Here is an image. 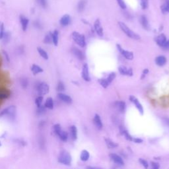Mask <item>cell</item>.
<instances>
[{
    "mask_svg": "<svg viewBox=\"0 0 169 169\" xmlns=\"http://www.w3.org/2000/svg\"><path fill=\"white\" fill-rule=\"evenodd\" d=\"M118 25L120 27L121 30L126 34L128 37L131 38V39H134V40H139L140 39V36L134 32L133 31L131 30L129 27L122 22H119Z\"/></svg>",
    "mask_w": 169,
    "mask_h": 169,
    "instance_id": "obj_1",
    "label": "cell"
},
{
    "mask_svg": "<svg viewBox=\"0 0 169 169\" xmlns=\"http://www.w3.org/2000/svg\"><path fill=\"white\" fill-rule=\"evenodd\" d=\"M58 162L65 165H70L72 162V157L68 152L63 151L58 157Z\"/></svg>",
    "mask_w": 169,
    "mask_h": 169,
    "instance_id": "obj_2",
    "label": "cell"
},
{
    "mask_svg": "<svg viewBox=\"0 0 169 169\" xmlns=\"http://www.w3.org/2000/svg\"><path fill=\"white\" fill-rule=\"evenodd\" d=\"M72 39L75 41V42L78 45L81 47H85L86 45V42H85V36L80 34L78 32H73L72 35Z\"/></svg>",
    "mask_w": 169,
    "mask_h": 169,
    "instance_id": "obj_3",
    "label": "cell"
},
{
    "mask_svg": "<svg viewBox=\"0 0 169 169\" xmlns=\"http://www.w3.org/2000/svg\"><path fill=\"white\" fill-rule=\"evenodd\" d=\"M16 114V107L15 106H10L0 112V116H7L9 118H14Z\"/></svg>",
    "mask_w": 169,
    "mask_h": 169,
    "instance_id": "obj_4",
    "label": "cell"
},
{
    "mask_svg": "<svg viewBox=\"0 0 169 169\" xmlns=\"http://www.w3.org/2000/svg\"><path fill=\"white\" fill-rule=\"evenodd\" d=\"M37 92L40 96H44L48 93L49 91H50V87L49 85L45 83V82H42L37 85L36 87Z\"/></svg>",
    "mask_w": 169,
    "mask_h": 169,
    "instance_id": "obj_5",
    "label": "cell"
},
{
    "mask_svg": "<svg viewBox=\"0 0 169 169\" xmlns=\"http://www.w3.org/2000/svg\"><path fill=\"white\" fill-rule=\"evenodd\" d=\"M116 47L118 48V50H119V52L122 54V56L125 58H126L127 59H129V60H132V59H133L134 53L132 52H129V51H127L126 50H124V49H123L120 45H118V44H117L116 45Z\"/></svg>",
    "mask_w": 169,
    "mask_h": 169,
    "instance_id": "obj_6",
    "label": "cell"
},
{
    "mask_svg": "<svg viewBox=\"0 0 169 169\" xmlns=\"http://www.w3.org/2000/svg\"><path fill=\"white\" fill-rule=\"evenodd\" d=\"M129 100L131 101V102H132L134 103V105L135 106V107L138 108V110H139V113L141 114H143V108L141 105V103L139 102V101H138V99L134 96H129Z\"/></svg>",
    "mask_w": 169,
    "mask_h": 169,
    "instance_id": "obj_7",
    "label": "cell"
},
{
    "mask_svg": "<svg viewBox=\"0 0 169 169\" xmlns=\"http://www.w3.org/2000/svg\"><path fill=\"white\" fill-rule=\"evenodd\" d=\"M19 20H20V23L21 25L22 29H23V31H26L27 30V28H28V25L29 23V19L26 17L24 15H20Z\"/></svg>",
    "mask_w": 169,
    "mask_h": 169,
    "instance_id": "obj_8",
    "label": "cell"
},
{
    "mask_svg": "<svg viewBox=\"0 0 169 169\" xmlns=\"http://www.w3.org/2000/svg\"><path fill=\"white\" fill-rule=\"evenodd\" d=\"M81 76H82V78L85 81H90L89 68H88V65H87V63H85L83 65V69H82V73H81Z\"/></svg>",
    "mask_w": 169,
    "mask_h": 169,
    "instance_id": "obj_9",
    "label": "cell"
},
{
    "mask_svg": "<svg viewBox=\"0 0 169 169\" xmlns=\"http://www.w3.org/2000/svg\"><path fill=\"white\" fill-rule=\"evenodd\" d=\"M94 27H95V30L97 33V35L100 36H102L103 35V29L101 25V22H100L99 19L96 20V21L95 22V24H94Z\"/></svg>",
    "mask_w": 169,
    "mask_h": 169,
    "instance_id": "obj_10",
    "label": "cell"
},
{
    "mask_svg": "<svg viewBox=\"0 0 169 169\" xmlns=\"http://www.w3.org/2000/svg\"><path fill=\"white\" fill-rule=\"evenodd\" d=\"M58 97L59 99H60L62 101L67 103V104H71L72 102V99L69 96L63 94L62 92H59L58 94Z\"/></svg>",
    "mask_w": 169,
    "mask_h": 169,
    "instance_id": "obj_11",
    "label": "cell"
},
{
    "mask_svg": "<svg viewBox=\"0 0 169 169\" xmlns=\"http://www.w3.org/2000/svg\"><path fill=\"white\" fill-rule=\"evenodd\" d=\"M167 37L164 34H161L156 38V42L159 46L162 48L165 45L167 42Z\"/></svg>",
    "mask_w": 169,
    "mask_h": 169,
    "instance_id": "obj_12",
    "label": "cell"
},
{
    "mask_svg": "<svg viewBox=\"0 0 169 169\" xmlns=\"http://www.w3.org/2000/svg\"><path fill=\"white\" fill-rule=\"evenodd\" d=\"M110 157L111 158V159L114 162H115L116 164H117L118 165H120V166H123L124 165V162L123 159L119 155H118L116 154L112 153V154L110 155Z\"/></svg>",
    "mask_w": 169,
    "mask_h": 169,
    "instance_id": "obj_13",
    "label": "cell"
},
{
    "mask_svg": "<svg viewBox=\"0 0 169 169\" xmlns=\"http://www.w3.org/2000/svg\"><path fill=\"white\" fill-rule=\"evenodd\" d=\"M73 54H74V55L75 56V57L78 58L79 60H84V59H85V55H84V54L81 52L80 50H79L78 48H75L73 47L72 48V50Z\"/></svg>",
    "mask_w": 169,
    "mask_h": 169,
    "instance_id": "obj_14",
    "label": "cell"
},
{
    "mask_svg": "<svg viewBox=\"0 0 169 169\" xmlns=\"http://www.w3.org/2000/svg\"><path fill=\"white\" fill-rule=\"evenodd\" d=\"M119 72L123 75H128V76H132L133 75V71L132 69H128L126 67L120 66L118 68Z\"/></svg>",
    "mask_w": 169,
    "mask_h": 169,
    "instance_id": "obj_15",
    "label": "cell"
},
{
    "mask_svg": "<svg viewBox=\"0 0 169 169\" xmlns=\"http://www.w3.org/2000/svg\"><path fill=\"white\" fill-rule=\"evenodd\" d=\"M60 25L63 26H66L71 23V17L69 15H64L59 21Z\"/></svg>",
    "mask_w": 169,
    "mask_h": 169,
    "instance_id": "obj_16",
    "label": "cell"
},
{
    "mask_svg": "<svg viewBox=\"0 0 169 169\" xmlns=\"http://www.w3.org/2000/svg\"><path fill=\"white\" fill-rule=\"evenodd\" d=\"M31 70L34 75H36L39 73L43 72V69L36 64H32L31 67Z\"/></svg>",
    "mask_w": 169,
    "mask_h": 169,
    "instance_id": "obj_17",
    "label": "cell"
},
{
    "mask_svg": "<svg viewBox=\"0 0 169 169\" xmlns=\"http://www.w3.org/2000/svg\"><path fill=\"white\" fill-rule=\"evenodd\" d=\"M140 22L141 26H143V28L145 30H149V21L147 19L145 15L141 16L140 17Z\"/></svg>",
    "mask_w": 169,
    "mask_h": 169,
    "instance_id": "obj_18",
    "label": "cell"
},
{
    "mask_svg": "<svg viewBox=\"0 0 169 169\" xmlns=\"http://www.w3.org/2000/svg\"><path fill=\"white\" fill-rule=\"evenodd\" d=\"M155 63L159 66H163L167 63V58L163 56H159L155 58Z\"/></svg>",
    "mask_w": 169,
    "mask_h": 169,
    "instance_id": "obj_19",
    "label": "cell"
},
{
    "mask_svg": "<svg viewBox=\"0 0 169 169\" xmlns=\"http://www.w3.org/2000/svg\"><path fill=\"white\" fill-rule=\"evenodd\" d=\"M115 106L118 110L121 112H124L125 110H126V103L123 101H117L115 102Z\"/></svg>",
    "mask_w": 169,
    "mask_h": 169,
    "instance_id": "obj_20",
    "label": "cell"
},
{
    "mask_svg": "<svg viewBox=\"0 0 169 169\" xmlns=\"http://www.w3.org/2000/svg\"><path fill=\"white\" fill-rule=\"evenodd\" d=\"M93 122H94V124H95V126H96V128L98 129H101L102 128V123L101 119L99 115H98V114H96V115L94 117Z\"/></svg>",
    "mask_w": 169,
    "mask_h": 169,
    "instance_id": "obj_21",
    "label": "cell"
},
{
    "mask_svg": "<svg viewBox=\"0 0 169 169\" xmlns=\"http://www.w3.org/2000/svg\"><path fill=\"white\" fill-rule=\"evenodd\" d=\"M10 96V91L7 89H0V100L6 99Z\"/></svg>",
    "mask_w": 169,
    "mask_h": 169,
    "instance_id": "obj_22",
    "label": "cell"
},
{
    "mask_svg": "<svg viewBox=\"0 0 169 169\" xmlns=\"http://www.w3.org/2000/svg\"><path fill=\"white\" fill-rule=\"evenodd\" d=\"M54 101L52 99V98L48 97L45 102V107L46 108L50 109V110H52V109L54 108Z\"/></svg>",
    "mask_w": 169,
    "mask_h": 169,
    "instance_id": "obj_23",
    "label": "cell"
},
{
    "mask_svg": "<svg viewBox=\"0 0 169 169\" xmlns=\"http://www.w3.org/2000/svg\"><path fill=\"white\" fill-rule=\"evenodd\" d=\"M52 42L56 46L58 45V40H59V32L57 30H55L53 32H52Z\"/></svg>",
    "mask_w": 169,
    "mask_h": 169,
    "instance_id": "obj_24",
    "label": "cell"
},
{
    "mask_svg": "<svg viewBox=\"0 0 169 169\" xmlns=\"http://www.w3.org/2000/svg\"><path fill=\"white\" fill-rule=\"evenodd\" d=\"M57 135L59 136V138H60V139L62 140L63 141H66L68 140V134L66 132H65V131H63L62 129L57 134Z\"/></svg>",
    "mask_w": 169,
    "mask_h": 169,
    "instance_id": "obj_25",
    "label": "cell"
},
{
    "mask_svg": "<svg viewBox=\"0 0 169 169\" xmlns=\"http://www.w3.org/2000/svg\"><path fill=\"white\" fill-rule=\"evenodd\" d=\"M70 132L72 138L73 140L77 139V129L75 126H72L70 127Z\"/></svg>",
    "mask_w": 169,
    "mask_h": 169,
    "instance_id": "obj_26",
    "label": "cell"
},
{
    "mask_svg": "<svg viewBox=\"0 0 169 169\" xmlns=\"http://www.w3.org/2000/svg\"><path fill=\"white\" fill-rule=\"evenodd\" d=\"M87 3V0H81V1L79 2L77 9L79 12H83L84 9H85Z\"/></svg>",
    "mask_w": 169,
    "mask_h": 169,
    "instance_id": "obj_27",
    "label": "cell"
},
{
    "mask_svg": "<svg viewBox=\"0 0 169 169\" xmlns=\"http://www.w3.org/2000/svg\"><path fill=\"white\" fill-rule=\"evenodd\" d=\"M37 51L40 54V56L44 58L45 59H46V60H47V59H48V54L47 52L44 50V49H42V48L40 47H38L37 48Z\"/></svg>",
    "mask_w": 169,
    "mask_h": 169,
    "instance_id": "obj_28",
    "label": "cell"
},
{
    "mask_svg": "<svg viewBox=\"0 0 169 169\" xmlns=\"http://www.w3.org/2000/svg\"><path fill=\"white\" fill-rule=\"evenodd\" d=\"M89 157H90L89 153L87 151L83 150V151H82V152H81V161H88L89 159Z\"/></svg>",
    "mask_w": 169,
    "mask_h": 169,
    "instance_id": "obj_29",
    "label": "cell"
},
{
    "mask_svg": "<svg viewBox=\"0 0 169 169\" xmlns=\"http://www.w3.org/2000/svg\"><path fill=\"white\" fill-rule=\"evenodd\" d=\"M105 141H106V143L108 146V148H110V149H113V148H117V147L118 146V145L116 143L113 142V141L112 140H110V139H107L106 138L105 139Z\"/></svg>",
    "mask_w": 169,
    "mask_h": 169,
    "instance_id": "obj_30",
    "label": "cell"
},
{
    "mask_svg": "<svg viewBox=\"0 0 169 169\" xmlns=\"http://www.w3.org/2000/svg\"><path fill=\"white\" fill-rule=\"evenodd\" d=\"M161 9L163 13H169V0H166L165 3L161 7Z\"/></svg>",
    "mask_w": 169,
    "mask_h": 169,
    "instance_id": "obj_31",
    "label": "cell"
},
{
    "mask_svg": "<svg viewBox=\"0 0 169 169\" xmlns=\"http://www.w3.org/2000/svg\"><path fill=\"white\" fill-rule=\"evenodd\" d=\"M44 42L45 44H52V32H50L46 35L45 37V39H44Z\"/></svg>",
    "mask_w": 169,
    "mask_h": 169,
    "instance_id": "obj_32",
    "label": "cell"
},
{
    "mask_svg": "<svg viewBox=\"0 0 169 169\" xmlns=\"http://www.w3.org/2000/svg\"><path fill=\"white\" fill-rule=\"evenodd\" d=\"M98 81H99V83H100V85L105 89L107 88V87L109 85L106 79H99V80H98Z\"/></svg>",
    "mask_w": 169,
    "mask_h": 169,
    "instance_id": "obj_33",
    "label": "cell"
},
{
    "mask_svg": "<svg viewBox=\"0 0 169 169\" xmlns=\"http://www.w3.org/2000/svg\"><path fill=\"white\" fill-rule=\"evenodd\" d=\"M42 102H43V96H39L36 98V99H35V104H36L37 108H39L42 106Z\"/></svg>",
    "mask_w": 169,
    "mask_h": 169,
    "instance_id": "obj_34",
    "label": "cell"
},
{
    "mask_svg": "<svg viewBox=\"0 0 169 169\" xmlns=\"http://www.w3.org/2000/svg\"><path fill=\"white\" fill-rule=\"evenodd\" d=\"M140 3L142 9H146L149 6V0H140Z\"/></svg>",
    "mask_w": 169,
    "mask_h": 169,
    "instance_id": "obj_35",
    "label": "cell"
},
{
    "mask_svg": "<svg viewBox=\"0 0 169 169\" xmlns=\"http://www.w3.org/2000/svg\"><path fill=\"white\" fill-rule=\"evenodd\" d=\"M65 90V85L62 82V81H59L58 85H57V91L59 92H62Z\"/></svg>",
    "mask_w": 169,
    "mask_h": 169,
    "instance_id": "obj_36",
    "label": "cell"
},
{
    "mask_svg": "<svg viewBox=\"0 0 169 169\" xmlns=\"http://www.w3.org/2000/svg\"><path fill=\"white\" fill-rule=\"evenodd\" d=\"M115 77H116V73H111L110 75L108 76V77L106 78V80H107L109 85H110L112 82V81L114 79H115Z\"/></svg>",
    "mask_w": 169,
    "mask_h": 169,
    "instance_id": "obj_37",
    "label": "cell"
},
{
    "mask_svg": "<svg viewBox=\"0 0 169 169\" xmlns=\"http://www.w3.org/2000/svg\"><path fill=\"white\" fill-rule=\"evenodd\" d=\"M28 84H29V82H28V80H27V79L22 78L21 79V85L23 89H26V87H28Z\"/></svg>",
    "mask_w": 169,
    "mask_h": 169,
    "instance_id": "obj_38",
    "label": "cell"
},
{
    "mask_svg": "<svg viewBox=\"0 0 169 169\" xmlns=\"http://www.w3.org/2000/svg\"><path fill=\"white\" fill-rule=\"evenodd\" d=\"M37 3L43 8H46L48 5V2L46 0H36Z\"/></svg>",
    "mask_w": 169,
    "mask_h": 169,
    "instance_id": "obj_39",
    "label": "cell"
},
{
    "mask_svg": "<svg viewBox=\"0 0 169 169\" xmlns=\"http://www.w3.org/2000/svg\"><path fill=\"white\" fill-rule=\"evenodd\" d=\"M4 33V24L0 21V39H3Z\"/></svg>",
    "mask_w": 169,
    "mask_h": 169,
    "instance_id": "obj_40",
    "label": "cell"
},
{
    "mask_svg": "<svg viewBox=\"0 0 169 169\" xmlns=\"http://www.w3.org/2000/svg\"><path fill=\"white\" fill-rule=\"evenodd\" d=\"M139 162L141 163V164L143 166V167H144L145 169H148V167H149V164H148V161H145V159H139Z\"/></svg>",
    "mask_w": 169,
    "mask_h": 169,
    "instance_id": "obj_41",
    "label": "cell"
},
{
    "mask_svg": "<svg viewBox=\"0 0 169 169\" xmlns=\"http://www.w3.org/2000/svg\"><path fill=\"white\" fill-rule=\"evenodd\" d=\"M123 134L124 135V136H125V137H126V138L128 140H129V141H132L133 140L132 137L129 135V134L127 132L126 130H124L123 131Z\"/></svg>",
    "mask_w": 169,
    "mask_h": 169,
    "instance_id": "obj_42",
    "label": "cell"
},
{
    "mask_svg": "<svg viewBox=\"0 0 169 169\" xmlns=\"http://www.w3.org/2000/svg\"><path fill=\"white\" fill-rule=\"evenodd\" d=\"M117 2L118 3V5H120V7L122 9H124L126 8V3H124V0H117Z\"/></svg>",
    "mask_w": 169,
    "mask_h": 169,
    "instance_id": "obj_43",
    "label": "cell"
},
{
    "mask_svg": "<svg viewBox=\"0 0 169 169\" xmlns=\"http://www.w3.org/2000/svg\"><path fill=\"white\" fill-rule=\"evenodd\" d=\"M151 169H159L160 165H159V163L155 162H151Z\"/></svg>",
    "mask_w": 169,
    "mask_h": 169,
    "instance_id": "obj_44",
    "label": "cell"
},
{
    "mask_svg": "<svg viewBox=\"0 0 169 169\" xmlns=\"http://www.w3.org/2000/svg\"><path fill=\"white\" fill-rule=\"evenodd\" d=\"M133 141H135V143H142L143 142V140L141 139H139V138H135V139H133Z\"/></svg>",
    "mask_w": 169,
    "mask_h": 169,
    "instance_id": "obj_45",
    "label": "cell"
},
{
    "mask_svg": "<svg viewBox=\"0 0 169 169\" xmlns=\"http://www.w3.org/2000/svg\"><path fill=\"white\" fill-rule=\"evenodd\" d=\"M162 48H165V49H166V50H169V40H167V41L166 42L165 45L164 46H163Z\"/></svg>",
    "mask_w": 169,
    "mask_h": 169,
    "instance_id": "obj_46",
    "label": "cell"
},
{
    "mask_svg": "<svg viewBox=\"0 0 169 169\" xmlns=\"http://www.w3.org/2000/svg\"><path fill=\"white\" fill-rule=\"evenodd\" d=\"M87 169H102L99 167H87Z\"/></svg>",
    "mask_w": 169,
    "mask_h": 169,
    "instance_id": "obj_47",
    "label": "cell"
},
{
    "mask_svg": "<svg viewBox=\"0 0 169 169\" xmlns=\"http://www.w3.org/2000/svg\"><path fill=\"white\" fill-rule=\"evenodd\" d=\"M3 54H4V55H5V56L7 58V61H8V62H9V56H8V55H7V52H5V51H3Z\"/></svg>",
    "mask_w": 169,
    "mask_h": 169,
    "instance_id": "obj_48",
    "label": "cell"
},
{
    "mask_svg": "<svg viewBox=\"0 0 169 169\" xmlns=\"http://www.w3.org/2000/svg\"><path fill=\"white\" fill-rule=\"evenodd\" d=\"M149 73V70L148 69H144L143 71V75H146V74H148Z\"/></svg>",
    "mask_w": 169,
    "mask_h": 169,
    "instance_id": "obj_49",
    "label": "cell"
},
{
    "mask_svg": "<svg viewBox=\"0 0 169 169\" xmlns=\"http://www.w3.org/2000/svg\"><path fill=\"white\" fill-rule=\"evenodd\" d=\"M165 122H166V123L168 125V126H169V118H165Z\"/></svg>",
    "mask_w": 169,
    "mask_h": 169,
    "instance_id": "obj_50",
    "label": "cell"
}]
</instances>
